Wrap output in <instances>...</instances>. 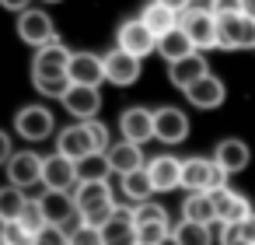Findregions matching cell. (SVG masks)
<instances>
[{"mask_svg": "<svg viewBox=\"0 0 255 245\" xmlns=\"http://www.w3.org/2000/svg\"><path fill=\"white\" fill-rule=\"evenodd\" d=\"M123 179V196L129 200V203H147L157 189H154V179H150V172H147V165L143 168H133V172H126V175H119Z\"/></svg>", "mask_w": 255, "mask_h": 245, "instance_id": "cell-26", "label": "cell"}, {"mask_svg": "<svg viewBox=\"0 0 255 245\" xmlns=\"http://www.w3.org/2000/svg\"><path fill=\"white\" fill-rule=\"evenodd\" d=\"M161 4H164V7H171V11H178V14H182V11H185V7H192V0H161Z\"/></svg>", "mask_w": 255, "mask_h": 245, "instance_id": "cell-44", "label": "cell"}, {"mask_svg": "<svg viewBox=\"0 0 255 245\" xmlns=\"http://www.w3.org/2000/svg\"><path fill=\"white\" fill-rule=\"evenodd\" d=\"M185 98H189V105H196V109H217V105H224L227 88H224V81H220L217 74H206V77H199L196 84L185 88Z\"/></svg>", "mask_w": 255, "mask_h": 245, "instance_id": "cell-15", "label": "cell"}, {"mask_svg": "<svg viewBox=\"0 0 255 245\" xmlns=\"http://www.w3.org/2000/svg\"><path fill=\"white\" fill-rule=\"evenodd\" d=\"M171 235L168 224H136V245H161Z\"/></svg>", "mask_w": 255, "mask_h": 245, "instance_id": "cell-36", "label": "cell"}, {"mask_svg": "<svg viewBox=\"0 0 255 245\" xmlns=\"http://www.w3.org/2000/svg\"><path fill=\"white\" fill-rule=\"evenodd\" d=\"M35 245H67V228H60V224H46V228L39 231Z\"/></svg>", "mask_w": 255, "mask_h": 245, "instance_id": "cell-38", "label": "cell"}, {"mask_svg": "<svg viewBox=\"0 0 255 245\" xmlns=\"http://www.w3.org/2000/svg\"><path fill=\"white\" fill-rule=\"evenodd\" d=\"M140 147H143V144H133V140L112 144V147L105 151L112 172H116V175H126V172H133V168H143L147 161H143V151H140Z\"/></svg>", "mask_w": 255, "mask_h": 245, "instance_id": "cell-24", "label": "cell"}, {"mask_svg": "<svg viewBox=\"0 0 255 245\" xmlns=\"http://www.w3.org/2000/svg\"><path fill=\"white\" fill-rule=\"evenodd\" d=\"M217 46L220 49H255V18L248 14H220L217 18Z\"/></svg>", "mask_w": 255, "mask_h": 245, "instance_id": "cell-3", "label": "cell"}, {"mask_svg": "<svg viewBox=\"0 0 255 245\" xmlns=\"http://www.w3.org/2000/svg\"><path fill=\"white\" fill-rule=\"evenodd\" d=\"M0 4H4L7 11H18V14H21V11H28V4H32V0H0Z\"/></svg>", "mask_w": 255, "mask_h": 245, "instance_id": "cell-43", "label": "cell"}, {"mask_svg": "<svg viewBox=\"0 0 255 245\" xmlns=\"http://www.w3.org/2000/svg\"><path fill=\"white\" fill-rule=\"evenodd\" d=\"M109 172H112V165H109L105 151H95L77 161V182H109Z\"/></svg>", "mask_w": 255, "mask_h": 245, "instance_id": "cell-29", "label": "cell"}, {"mask_svg": "<svg viewBox=\"0 0 255 245\" xmlns=\"http://www.w3.org/2000/svg\"><path fill=\"white\" fill-rule=\"evenodd\" d=\"M147 25H150V32L161 39L164 32H171L175 25H178V11H171V7H164L161 0H150V4L143 7V14H140Z\"/></svg>", "mask_w": 255, "mask_h": 245, "instance_id": "cell-28", "label": "cell"}, {"mask_svg": "<svg viewBox=\"0 0 255 245\" xmlns=\"http://www.w3.org/2000/svg\"><path fill=\"white\" fill-rule=\"evenodd\" d=\"M206 7L220 18V14H238L241 11V0H206Z\"/></svg>", "mask_w": 255, "mask_h": 245, "instance_id": "cell-39", "label": "cell"}, {"mask_svg": "<svg viewBox=\"0 0 255 245\" xmlns=\"http://www.w3.org/2000/svg\"><path fill=\"white\" fill-rule=\"evenodd\" d=\"M18 221H21V224H25V228H28V231H32L35 238H39V231H42V228L49 224V221H46V214H42V203H39V200H28Z\"/></svg>", "mask_w": 255, "mask_h": 245, "instance_id": "cell-35", "label": "cell"}, {"mask_svg": "<svg viewBox=\"0 0 255 245\" xmlns=\"http://www.w3.org/2000/svg\"><path fill=\"white\" fill-rule=\"evenodd\" d=\"M102 238H105V245H136L133 207H116L112 217L102 224Z\"/></svg>", "mask_w": 255, "mask_h": 245, "instance_id": "cell-13", "label": "cell"}, {"mask_svg": "<svg viewBox=\"0 0 255 245\" xmlns=\"http://www.w3.org/2000/svg\"><path fill=\"white\" fill-rule=\"evenodd\" d=\"M210 74V63H206V56L196 49V53H189V56H182V60H175V63H168V77H171V84L178 88V91H185L189 84H196L199 77H206Z\"/></svg>", "mask_w": 255, "mask_h": 245, "instance_id": "cell-14", "label": "cell"}, {"mask_svg": "<svg viewBox=\"0 0 255 245\" xmlns=\"http://www.w3.org/2000/svg\"><path fill=\"white\" fill-rule=\"evenodd\" d=\"M161 245H178V238H175V235H168V238H164Z\"/></svg>", "mask_w": 255, "mask_h": 245, "instance_id": "cell-47", "label": "cell"}, {"mask_svg": "<svg viewBox=\"0 0 255 245\" xmlns=\"http://www.w3.org/2000/svg\"><path fill=\"white\" fill-rule=\"evenodd\" d=\"M157 53H161V56H164L168 63H175V60H182V56L196 53V46H192L189 32H185L182 25H175L171 32H164V35L157 39Z\"/></svg>", "mask_w": 255, "mask_h": 245, "instance_id": "cell-27", "label": "cell"}, {"mask_svg": "<svg viewBox=\"0 0 255 245\" xmlns=\"http://www.w3.org/2000/svg\"><path fill=\"white\" fill-rule=\"evenodd\" d=\"M119 130H123V140H133V144H147L154 140V112L150 109H126L123 119H119Z\"/></svg>", "mask_w": 255, "mask_h": 245, "instance_id": "cell-19", "label": "cell"}, {"mask_svg": "<svg viewBox=\"0 0 255 245\" xmlns=\"http://www.w3.org/2000/svg\"><path fill=\"white\" fill-rule=\"evenodd\" d=\"M67 245H105L102 238V228H91V224H77V228H67Z\"/></svg>", "mask_w": 255, "mask_h": 245, "instance_id": "cell-33", "label": "cell"}, {"mask_svg": "<svg viewBox=\"0 0 255 245\" xmlns=\"http://www.w3.org/2000/svg\"><path fill=\"white\" fill-rule=\"evenodd\" d=\"M39 203H42V214H46L49 224L67 228L74 217H81V214H77V200H74L67 189H46V193L39 196Z\"/></svg>", "mask_w": 255, "mask_h": 245, "instance_id": "cell-12", "label": "cell"}, {"mask_svg": "<svg viewBox=\"0 0 255 245\" xmlns=\"http://www.w3.org/2000/svg\"><path fill=\"white\" fill-rule=\"evenodd\" d=\"M74 200H77L81 221L91 224V228H102V224L112 217V210L119 207L116 196H112V189H109V182H77Z\"/></svg>", "mask_w": 255, "mask_h": 245, "instance_id": "cell-1", "label": "cell"}, {"mask_svg": "<svg viewBox=\"0 0 255 245\" xmlns=\"http://www.w3.org/2000/svg\"><path fill=\"white\" fill-rule=\"evenodd\" d=\"M14 151H11V137L0 130V165H7V158H11Z\"/></svg>", "mask_w": 255, "mask_h": 245, "instance_id": "cell-42", "label": "cell"}, {"mask_svg": "<svg viewBox=\"0 0 255 245\" xmlns=\"http://www.w3.org/2000/svg\"><path fill=\"white\" fill-rule=\"evenodd\" d=\"M56 151H60V154H67L70 161H81V158H88V154L102 151V144H98V137H95V126H91V119H77L74 126L60 130Z\"/></svg>", "mask_w": 255, "mask_h": 245, "instance_id": "cell-4", "label": "cell"}, {"mask_svg": "<svg viewBox=\"0 0 255 245\" xmlns=\"http://www.w3.org/2000/svg\"><path fill=\"white\" fill-rule=\"evenodd\" d=\"M234 245H248V242H234Z\"/></svg>", "mask_w": 255, "mask_h": 245, "instance_id": "cell-48", "label": "cell"}, {"mask_svg": "<svg viewBox=\"0 0 255 245\" xmlns=\"http://www.w3.org/2000/svg\"><path fill=\"white\" fill-rule=\"evenodd\" d=\"M77 182V161H70L67 154H49L46 158V165H42V186L46 189H67L70 193V186Z\"/></svg>", "mask_w": 255, "mask_h": 245, "instance_id": "cell-17", "label": "cell"}, {"mask_svg": "<svg viewBox=\"0 0 255 245\" xmlns=\"http://www.w3.org/2000/svg\"><path fill=\"white\" fill-rule=\"evenodd\" d=\"M133 221L136 224H168V210L161 207V203H136L133 207Z\"/></svg>", "mask_w": 255, "mask_h": 245, "instance_id": "cell-34", "label": "cell"}, {"mask_svg": "<svg viewBox=\"0 0 255 245\" xmlns=\"http://www.w3.org/2000/svg\"><path fill=\"white\" fill-rule=\"evenodd\" d=\"M18 35H21V42H28V46L39 49V46H46V42L56 39V25H53V18L46 11L28 7V11L18 14Z\"/></svg>", "mask_w": 255, "mask_h": 245, "instance_id": "cell-7", "label": "cell"}, {"mask_svg": "<svg viewBox=\"0 0 255 245\" xmlns=\"http://www.w3.org/2000/svg\"><path fill=\"white\" fill-rule=\"evenodd\" d=\"M189 137V116L175 105H164L154 112V140L161 144H182Z\"/></svg>", "mask_w": 255, "mask_h": 245, "instance_id": "cell-9", "label": "cell"}, {"mask_svg": "<svg viewBox=\"0 0 255 245\" xmlns=\"http://www.w3.org/2000/svg\"><path fill=\"white\" fill-rule=\"evenodd\" d=\"M60 102H63V109H67L74 119H95V112L102 109V95H98V88H91V84H74Z\"/></svg>", "mask_w": 255, "mask_h": 245, "instance_id": "cell-16", "label": "cell"}, {"mask_svg": "<svg viewBox=\"0 0 255 245\" xmlns=\"http://www.w3.org/2000/svg\"><path fill=\"white\" fill-rule=\"evenodd\" d=\"M32 81H35L39 95H46V98H63L74 88L70 74H32Z\"/></svg>", "mask_w": 255, "mask_h": 245, "instance_id": "cell-31", "label": "cell"}, {"mask_svg": "<svg viewBox=\"0 0 255 245\" xmlns=\"http://www.w3.org/2000/svg\"><path fill=\"white\" fill-rule=\"evenodd\" d=\"M53 112L46 109V105H25V109H18V116H14V130L25 137V140H46L49 133H53Z\"/></svg>", "mask_w": 255, "mask_h": 245, "instance_id": "cell-8", "label": "cell"}, {"mask_svg": "<svg viewBox=\"0 0 255 245\" xmlns=\"http://www.w3.org/2000/svg\"><path fill=\"white\" fill-rule=\"evenodd\" d=\"M171 235L178 238V245H213V231H210V224L182 221V224H178Z\"/></svg>", "mask_w": 255, "mask_h": 245, "instance_id": "cell-32", "label": "cell"}, {"mask_svg": "<svg viewBox=\"0 0 255 245\" xmlns=\"http://www.w3.org/2000/svg\"><path fill=\"white\" fill-rule=\"evenodd\" d=\"M49 4H60V0H49Z\"/></svg>", "mask_w": 255, "mask_h": 245, "instance_id": "cell-49", "label": "cell"}, {"mask_svg": "<svg viewBox=\"0 0 255 245\" xmlns=\"http://www.w3.org/2000/svg\"><path fill=\"white\" fill-rule=\"evenodd\" d=\"M25 203H28V196H25L21 186H14V182L0 186V221H18Z\"/></svg>", "mask_w": 255, "mask_h": 245, "instance_id": "cell-30", "label": "cell"}, {"mask_svg": "<svg viewBox=\"0 0 255 245\" xmlns=\"http://www.w3.org/2000/svg\"><path fill=\"white\" fill-rule=\"evenodd\" d=\"M234 242H245L241 224H220V245H234Z\"/></svg>", "mask_w": 255, "mask_h": 245, "instance_id": "cell-40", "label": "cell"}, {"mask_svg": "<svg viewBox=\"0 0 255 245\" xmlns=\"http://www.w3.org/2000/svg\"><path fill=\"white\" fill-rule=\"evenodd\" d=\"M67 74H70L74 84H91V88H98V84L105 81V60L95 56V53H74Z\"/></svg>", "mask_w": 255, "mask_h": 245, "instance_id": "cell-22", "label": "cell"}, {"mask_svg": "<svg viewBox=\"0 0 255 245\" xmlns=\"http://www.w3.org/2000/svg\"><path fill=\"white\" fill-rule=\"evenodd\" d=\"M241 238H245L248 245H255V210H252V214L241 221Z\"/></svg>", "mask_w": 255, "mask_h": 245, "instance_id": "cell-41", "label": "cell"}, {"mask_svg": "<svg viewBox=\"0 0 255 245\" xmlns=\"http://www.w3.org/2000/svg\"><path fill=\"white\" fill-rule=\"evenodd\" d=\"M227 186V172L213 161V158H185L182 161V189L185 193H213Z\"/></svg>", "mask_w": 255, "mask_h": 245, "instance_id": "cell-2", "label": "cell"}, {"mask_svg": "<svg viewBox=\"0 0 255 245\" xmlns=\"http://www.w3.org/2000/svg\"><path fill=\"white\" fill-rule=\"evenodd\" d=\"M7 245H35V235L21 221H7Z\"/></svg>", "mask_w": 255, "mask_h": 245, "instance_id": "cell-37", "label": "cell"}, {"mask_svg": "<svg viewBox=\"0 0 255 245\" xmlns=\"http://www.w3.org/2000/svg\"><path fill=\"white\" fill-rule=\"evenodd\" d=\"M178 25L189 32L196 49H213L217 46V14L210 7H185L178 14Z\"/></svg>", "mask_w": 255, "mask_h": 245, "instance_id": "cell-5", "label": "cell"}, {"mask_svg": "<svg viewBox=\"0 0 255 245\" xmlns=\"http://www.w3.org/2000/svg\"><path fill=\"white\" fill-rule=\"evenodd\" d=\"M213 161L227 172V175H238V172H245L248 168V161H252V151H248V144L245 140H238V137H227V140H220L217 144V151H213Z\"/></svg>", "mask_w": 255, "mask_h": 245, "instance_id": "cell-23", "label": "cell"}, {"mask_svg": "<svg viewBox=\"0 0 255 245\" xmlns=\"http://www.w3.org/2000/svg\"><path fill=\"white\" fill-rule=\"evenodd\" d=\"M0 245H7V221H0Z\"/></svg>", "mask_w": 255, "mask_h": 245, "instance_id": "cell-46", "label": "cell"}, {"mask_svg": "<svg viewBox=\"0 0 255 245\" xmlns=\"http://www.w3.org/2000/svg\"><path fill=\"white\" fill-rule=\"evenodd\" d=\"M42 165H46V158H39L35 151H18L7 158V179L21 189H32L42 182Z\"/></svg>", "mask_w": 255, "mask_h": 245, "instance_id": "cell-10", "label": "cell"}, {"mask_svg": "<svg viewBox=\"0 0 255 245\" xmlns=\"http://www.w3.org/2000/svg\"><path fill=\"white\" fill-rule=\"evenodd\" d=\"M182 221H196V224H213L217 221V203L213 193H189L182 200Z\"/></svg>", "mask_w": 255, "mask_h": 245, "instance_id": "cell-25", "label": "cell"}, {"mask_svg": "<svg viewBox=\"0 0 255 245\" xmlns=\"http://www.w3.org/2000/svg\"><path fill=\"white\" fill-rule=\"evenodd\" d=\"M147 172H150L157 193H171V189L182 186V158H175V154H157V158H150V161H147Z\"/></svg>", "mask_w": 255, "mask_h": 245, "instance_id": "cell-18", "label": "cell"}, {"mask_svg": "<svg viewBox=\"0 0 255 245\" xmlns=\"http://www.w3.org/2000/svg\"><path fill=\"white\" fill-rule=\"evenodd\" d=\"M116 46L126 49V53H133L136 60H143V56H150L157 49V35L150 32V25L143 18H133V21H123V28L116 35Z\"/></svg>", "mask_w": 255, "mask_h": 245, "instance_id": "cell-6", "label": "cell"}, {"mask_svg": "<svg viewBox=\"0 0 255 245\" xmlns=\"http://www.w3.org/2000/svg\"><path fill=\"white\" fill-rule=\"evenodd\" d=\"M70 56H74V53H70L60 39H53V42H46V46H39V49H35L32 74H67Z\"/></svg>", "mask_w": 255, "mask_h": 245, "instance_id": "cell-21", "label": "cell"}, {"mask_svg": "<svg viewBox=\"0 0 255 245\" xmlns=\"http://www.w3.org/2000/svg\"><path fill=\"white\" fill-rule=\"evenodd\" d=\"M213 203H217V221H220V224H241V221L252 214V203H248L241 193L227 189V186L213 189Z\"/></svg>", "mask_w": 255, "mask_h": 245, "instance_id": "cell-20", "label": "cell"}, {"mask_svg": "<svg viewBox=\"0 0 255 245\" xmlns=\"http://www.w3.org/2000/svg\"><path fill=\"white\" fill-rule=\"evenodd\" d=\"M136 77H140V60L133 56V53H126V49H112V53H105V81L109 84H116V88H129V84H136Z\"/></svg>", "mask_w": 255, "mask_h": 245, "instance_id": "cell-11", "label": "cell"}, {"mask_svg": "<svg viewBox=\"0 0 255 245\" xmlns=\"http://www.w3.org/2000/svg\"><path fill=\"white\" fill-rule=\"evenodd\" d=\"M241 14H248V18H255V0H241Z\"/></svg>", "mask_w": 255, "mask_h": 245, "instance_id": "cell-45", "label": "cell"}]
</instances>
